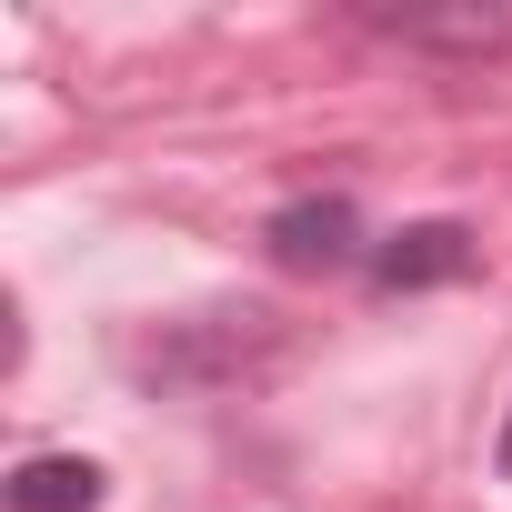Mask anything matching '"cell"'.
<instances>
[{"label":"cell","instance_id":"277c9868","mask_svg":"<svg viewBox=\"0 0 512 512\" xmlns=\"http://www.w3.org/2000/svg\"><path fill=\"white\" fill-rule=\"evenodd\" d=\"M372 31H392V41H452V51H492V41H502V11H372Z\"/></svg>","mask_w":512,"mask_h":512},{"label":"cell","instance_id":"3957f363","mask_svg":"<svg viewBox=\"0 0 512 512\" xmlns=\"http://www.w3.org/2000/svg\"><path fill=\"white\" fill-rule=\"evenodd\" d=\"M11 512H101V462L81 452H31L11 472Z\"/></svg>","mask_w":512,"mask_h":512},{"label":"cell","instance_id":"5b68a950","mask_svg":"<svg viewBox=\"0 0 512 512\" xmlns=\"http://www.w3.org/2000/svg\"><path fill=\"white\" fill-rule=\"evenodd\" d=\"M492 462H502V482H512V422H502V442H492Z\"/></svg>","mask_w":512,"mask_h":512},{"label":"cell","instance_id":"7a4b0ae2","mask_svg":"<svg viewBox=\"0 0 512 512\" xmlns=\"http://www.w3.org/2000/svg\"><path fill=\"white\" fill-rule=\"evenodd\" d=\"M472 272V231L462 221H412L372 251V282L382 292H432V282H462Z\"/></svg>","mask_w":512,"mask_h":512},{"label":"cell","instance_id":"6da1fadb","mask_svg":"<svg viewBox=\"0 0 512 512\" xmlns=\"http://www.w3.org/2000/svg\"><path fill=\"white\" fill-rule=\"evenodd\" d=\"M272 262L282 272H342V262H362V211L352 201H292V211H272Z\"/></svg>","mask_w":512,"mask_h":512}]
</instances>
